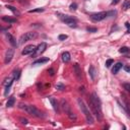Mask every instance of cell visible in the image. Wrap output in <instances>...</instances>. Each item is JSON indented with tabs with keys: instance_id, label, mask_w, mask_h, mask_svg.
<instances>
[{
	"instance_id": "1",
	"label": "cell",
	"mask_w": 130,
	"mask_h": 130,
	"mask_svg": "<svg viewBox=\"0 0 130 130\" xmlns=\"http://www.w3.org/2000/svg\"><path fill=\"white\" fill-rule=\"evenodd\" d=\"M89 106L90 109L92 111V113L94 114V116L98 118V120H101L103 115H102V103L98 96V94L95 92H92L89 99Z\"/></svg>"
},
{
	"instance_id": "2",
	"label": "cell",
	"mask_w": 130,
	"mask_h": 130,
	"mask_svg": "<svg viewBox=\"0 0 130 130\" xmlns=\"http://www.w3.org/2000/svg\"><path fill=\"white\" fill-rule=\"evenodd\" d=\"M18 108L19 109H22L23 111H25L27 114H29L32 117H36V118H44L45 117L44 113L42 111H40L37 107L32 106V105H25V104L19 103Z\"/></svg>"
},
{
	"instance_id": "3",
	"label": "cell",
	"mask_w": 130,
	"mask_h": 130,
	"mask_svg": "<svg viewBox=\"0 0 130 130\" xmlns=\"http://www.w3.org/2000/svg\"><path fill=\"white\" fill-rule=\"evenodd\" d=\"M77 103H78V106H79V108H80L81 112L84 114V117H85V119H86V122H87L88 124H93L94 120H93L92 114L90 113V111L88 110V108L86 107V105L84 104L83 100L79 98V99L77 100Z\"/></svg>"
},
{
	"instance_id": "4",
	"label": "cell",
	"mask_w": 130,
	"mask_h": 130,
	"mask_svg": "<svg viewBox=\"0 0 130 130\" xmlns=\"http://www.w3.org/2000/svg\"><path fill=\"white\" fill-rule=\"evenodd\" d=\"M37 37V32H35V31H27V32H24L23 35H21L20 36V38H19V42H18V45H22V44H24V43H26V42H28V41H31L32 39H35Z\"/></svg>"
},
{
	"instance_id": "5",
	"label": "cell",
	"mask_w": 130,
	"mask_h": 130,
	"mask_svg": "<svg viewBox=\"0 0 130 130\" xmlns=\"http://www.w3.org/2000/svg\"><path fill=\"white\" fill-rule=\"evenodd\" d=\"M60 17H61V19H62L69 27H72V28L77 27V21H76V19L73 18L72 16H69V15H61Z\"/></svg>"
},
{
	"instance_id": "6",
	"label": "cell",
	"mask_w": 130,
	"mask_h": 130,
	"mask_svg": "<svg viewBox=\"0 0 130 130\" xmlns=\"http://www.w3.org/2000/svg\"><path fill=\"white\" fill-rule=\"evenodd\" d=\"M108 16V12H106V11H102V12H96V13H92V14H90V19L92 20V21H102V20H104L106 17Z\"/></svg>"
},
{
	"instance_id": "7",
	"label": "cell",
	"mask_w": 130,
	"mask_h": 130,
	"mask_svg": "<svg viewBox=\"0 0 130 130\" xmlns=\"http://www.w3.org/2000/svg\"><path fill=\"white\" fill-rule=\"evenodd\" d=\"M47 49V44L45 43V42H42L39 46H37V48H36V51L34 52V54H31V56H34V57H37V56H39V55H41L43 52H45V50Z\"/></svg>"
},
{
	"instance_id": "8",
	"label": "cell",
	"mask_w": 130,
	"mask_h": 130,
	"mask_svg": "<svg viewBox=\"0 0 130 130\" xmlns=\"http://www.w3.org/2000/svg\"><path fill=\"white\" fill-rule=\"evenodd\" d=\"M14 55V49L13 48H9L6 53H5V57H4V63L5 64H8L10 63V61L12 60V57Z\"/></svg>"
},
{
	"instance_id": "9",
	"label": "cell",
	"mask_w": 130,
	"mask_h": 130,
	"mask_svg": "<svg viewBox=\"0 0 130 130\" xmlns=\"http://www.w3.org/2000/svg\"><path fill=\"white\" fill-rule=\"evenodd\" d=\"M36 46L35 45H28V46H26L23 50H22V52H21V54L22 55H28V54H34V52L36 51Z\"/></svg>"
},
{
	"instance_id": "10",
	"label": "cell",
	"mask_w": 130,
	"mask_h": 130,
	"mask_svg": "<svg viewBox=\"0 0 130 130\" xmlns=\"http://www.w3.org/2000/svg\"><path fill=\"white\" fill-rule=\"evenodd\" d=\"M49 101H50V103H51V105H52L54 111H55L56 113H58V112H59V104H58L57 100H55L54 98H49Z\"/></svg>"
},
{
	"instance_id": "11",
	"label": "cell",
	"mask_w": 130,
	"mask_h": 130,
	"mask_svg": "<svg viewBox=\"0 0 130 130\" xmlns=\"http://www.w3.org/2000/svg\"><path fill=\"white\" fill-rule=\"evenodd\" d=\"M73 69H74V72H75V75H76L77 79L80 80V79H81V69H80L79 65H78L77 63L74 64V65H73Z\"/></svg>"
},
{
	"instance_id": "12",
	"label": "cell",
	"mask_w": 130,
	"mask_h": 130,
	"mask_svg": "<svg viewBox=\"0 0 130 130\" xmlns=\"http://www.w3.org/2000/svg\"><path fill=\"white\" fill-rule=\"evenodd\" d=\"M61 108L63 109V111L65 112V113H69L70 112V108H69V105H68V103H67V101H65V100H61Z\"/></svg>"
},
{
	"instance_id": "13",
	"label": "cell",
	"mask_w": 130,
	"mask_h": 130,
	"mask_svg": "<svg viewBox=\"0 0 130 130\" xmlns=\"http://www.w3.org/2000/svg\"><path fill=\"white\" fill-rule=\"evenodd\" d=\"M6 37H7V40H8V42L10 43V45L11 46H13V47H16L18 44L16 43V40L14 39V37L12 36V35H10V34H6Z\"/></svg>"
},
{
	"instance_id": "14",
	"label": "cell",
	"mask_w": 130,
	"mask_h": 130,
	"mask_svg": "<svg viewBox=\"0 0 130 130\" xmlns=\"http://www.w3.org/2000/svg\"><path fill=\"white\" fill-rule=\"evenodd\" d=\"M47 62H49V58H40V59H37L35 62H32V65L37 66V65H41V64H44Z\"/></svg>"
},
{
	"instance_id": "15",
	"label": "cell",
	"mask_w": 130,
	"mask_h": 130,
	"mask_svg": "<svg viewBox=\"0 0 130 130\" xmlns=\"http://www.w3.org/2000/svg\"><path fill=\"white\" fill-rule=\"evenodd\" d=\"M122 67H123V64H122L121 62H118V63H116V64L113 66V68H112V72H113L114 74H117L118 71H119Z\"/></svg>"
},
{
	"instance_id": "16",
	"label": "cell",
	"mask_w": 130,
	"mask_h": 130,
	"mask_svg": "<svg viewBox=\"0 0 130 130\" xmlns=\"http://www.w3.org/2000/svg\"><path fill=\"white\" fill-rule=\"evenodd\" d=\"M70 59H71V57H70L69 52H63V53H62V61H63L64 63L69 62Z\"/></svg>"
},
{
	"instance_id": "17",
	"label": "cell",
	"mask_w": 130,
	"mask_h": 130,
	"mask_svg": "<svg viewBox=\"0 0 130 130\" xmlns=\"http://www.w3.org/2000/svg\"><path fill=\"white\" fill-rule=\"evenodd\" d=\"M20 73H21V70H20L19 68H16V69L13 70V72H12V77L14 78V80H17V79L20 77Z\"/></svg>"
},
{
	"instance_id": "18",
	"label": "cell",
	"mask_w": 130,
	"mask_h": 130,
	"mask_svg": "<svg viewBox=\"0 0 130 130\" xmlns=\"http://www.w3.org/2000/svg\"><path fill=\"white\" fill-rule=\"evenodd\" d=\"M13 80H14L13 77H7V78L4 79V81H3V85H4V86H11Z\"/></svg>"
},
{
	"instance_id": "19",
	"label": "cell",
	"mask_w": 130,
	"mask_h": 130,
	"mask_svg": "<svg viewBox=\"0 0 130 130\" xmlns=\"http://www.w3.org/2000/svg\"><path fill=\"white\" fill-rule=\"evenodd\" d=\"M7 8H8L10 11H12V13H13L14 15H16V16H19V15H20V12H19L15 7H13V6H11V5H7Z\"/></svg>"
},
{
	"instance_id": "20",
	"label": "cell",
	"mask_w": 130,
	"mask_h": 130,
	"mask_svg": "<svg viewBox=\"0 0 130 130\" xmlns=\"http://www.w3.org/2000/svg\"><path fill=\"white\" fill-rule=\"evenodd\" d=\"M2 20L5 21V22H9V23H14V22L17 21L16 18H11V17H9V16H3V17H2Z\"/></svg>"
},
{
	"instance_id": "21",
	"label": "cell",
	"mask_w": 130,
	"mask_h": 130,
	"mask_svg": "<svg viewBox=\"0 0 130 130\" xmlns=\"http://www.w3.org/2000/svg\"><path fill=\"white\" fill-rule=\"evenodd\" d=\"M88 73H89V76H90V78L93 80L94 78H95V69H94V67L91 65L90 67H89V70H88Z\"/></svg>"
},
{
	"instance_id": "22",
	"label": "cell",
	"mask_w": 130,
	"mask_h": 130,
	"mask_svg": "<svg viewBox=\"0 0 130 130\" xmlns=\"http://www.w3.org/2000/svg\"><path fill=\"white\" fill-rule=\"evenodd\" d=\"M14 103H15L14 96H10V98L8 99L7 103H6V107H7V108H11L12 106H14Z\"/></svg>"
},
{
	"instance_id": "23",
	"label": "cell",
	"mask_w": 130,
	"mask_h": 130,
	"mask_svg": "<svg viewBox=\"0 0 130 130\" xmlns=\"http://www.w3.org/2000/svg\"><path fill=\"white\" fill-rule=\"evenodd\" d=\"M122 7H123L124 10L129 9V8H130V0H125V1L123 2V4H122Z\"/></svg>"
},
{
	"instance_id": "24",
	"label": "cell",
	"mask_w": 130,
	"mask_h": 130,
	"mask_svg": "<svg viewBox=\"0 0 130 130\" xmlns=\"http://www.w3.org/2000/svg\"><path fill=\"white\" fill-rule=\"evenodd\" d=\"M119 52L122 53V54H127V53L130 52V49L128 47H122V48L119 49Z\"/></svg>"
},
{
	"instance_id": "25",
	"label": "cell",
	"mask_w": 130,
	"mask_h": 130,
	"mask_svg": "<svg viewBox=\"0 0 130 130\" xmlns=\"http://www.w3.org/2000/svg\"><path fill=\"white\" fill-rule=\"evenodd\" d=\"M45 9L43 8V7H39V8H35V9H30V10H28V12L29 13H32V12H43Z\"/></svg>"
},
{
	"instance_id": "26",
	"label": "cell",
	"mask_w": 130,
	"mask_h": 130,
	"mask_svg": "<svg viewBox=\"0 0 130 130\" xmlns=\"http://www.w3.org/2000/svg\"><path fill=\"white\" fill-rule=\"evenodd\" d=\"M114 64V60L113 59H108L107 61H106V67H111V65H113Z\"/></svg>"
},
{
	"instance_id": "27",
	"label": "cell",
	"mask_w": 130,
	"mask_h": 130,
	"mask_svg": "<svg viewBox=\"0 0 130 130\" xmlns=\"http://www.w3.org/2000/svg\"><path fill=\"white\" fill-rule=\"evenodd\" d=\"M86 30H87L88 32H95V31L98 30V28H96V27H91V26H87V27H86Z\"/></svg>"
},
{
	"instance_id": "28",
	"label": "cell",
	"mask_w": 130,
	"mask_h": 130,
	"mask_svg": "<svg viewBox=\"0 0 130 130\" xmlns=\"http://www.w3.org/2000/svg\"><path fill=\"white\" fill-rule=\"evenodd\" d=\"M55 88H56V89H58V90H63V89L65 88V86H64L62 83H58V84L55 86Z\"/></svg>"
},
{
	"instance_id": "29",
	"label": "cell",
	"mask_w": 130,
	"mask_h": 130,
	"mask_svg": "<svg viewBox=\"0 0 130 130\" xmlns=\"http://www.w3.org/2000/svg\"><path fill=\"white\" fill-rule=\"evenodd\" d=\"M67 115H68V117H69L71 120H76V116H75V115H74L72 112H69Z\"/></svg>"
},
{
	"instance_id": "30",
	"label": "cell",
	"mask_w": 130,
	"mask_h": 130,
	"mask_svg": "<svg viewBox=\"0 0 130 130\" xmlns=\"http://www.w3.org/2000/svg\"><path fill=\"white\" fill-rule=\"evenodd\" d=\"M123 87L130 93V83H124V84H123Z\"/></svg>"
},
{
	"instance_id": "31",
	"label": "cell",
	"mask_w": 130,
	"mask_h": 130,
	"mask_svg": "<svg viewBox=\"0 0 130 130\" xmlns=\"http://www.w3.org/2000/svg\"><path fill=\"white\" fill-rule=\"evenodd\" d=\"M70 10H76V8H77V4L76 3H72V4H70Z\"/></svg>"
},
{
	"instance_id": "32",
	"label": "cell",
	"mask_w": 130,
	"mask_h": 130,
	"mask_svg": "<svg viewBox=\"0 0 130 130\" xmlns=\"http://www.w3.org/2000/svg\"><path fill=\"white\" fill-rule=\"evenodd\" d=\"M19 120H20V122H21L23 125H26V124H28V120H27V119H25V118H20Z\"/></svg>"
},
{
	"instance_id": "33",
	"label": "cell",
	"mask_w": 130,
	"mask_h": 130,
	"mask_svg": "<svg viewBox=\"0 0 130 130\" xmlns=\"http://www.w3.org/2000/svg\"><path fill=\"white\" fill-rule=\"evenodd\" d=\"M58 38H59V40H60V41H64V40H66V39H67V36H66V35H60Z\"/></svg>"
},
{
	"instance_id": "34",
	"label": "cell",
	"mask_w": 130,
	"mask_h": 130,
	"mask_svg": "<svg viewBox=\"0 0 130 130\" xmlns=\"http://www.w3.org/2000/svg\"><path fill=\"white\" fill-rule=\"evenodd\" d=\"M10 87H11V86H5V91H4V94H5V95H7L8 92L10 91Z\"/></svg>"
},
{
	"instance_id": "35",
	"label": "cell",
	"mask_w": 130,
	"mask_h": 130,
	"mask_svg": "<svg viewBox=\"0 0 130 130\" xmlns=\"http://www.w3.org/2000/svg\"><path fill=\"white\" fill-rule=\"evenodd\" d=\"M125 26H126V28H127V32L130 34V23H129V22H125Z\"/></svg>"
},
{
	"instance_id": "36",
	"label": "cell",
	"mask_w": 130,
	"mask_h": 130,
	"mask_svg": "<svg viewBox=\"0 0 130 130\" xmlns=\"http://www.w3.org/2000/svg\"><path fill=\"white\" fill-rule=\"evenodd\" d=\"M48 72H49V74H50L51 76H53V75H54V73H55L53 68H49V69H48Z\"/></svg>"
},
{
	"instance_id": "37",
	"label": "cell",
	"mask_w": 130,
	"mask_h": 130,
	"mask_svg": "<svg viewBox=\"0 0 130 130\" xmlns=\"http://www.w3.org/2000/svg\"><path fill=\"white\" fill-rule=\"evenodd\" d=\"M123 68H124V70L126 72H129L130 73V66H123Z\"/></svg>"
},
{
	"instance_id": "38",
	"label": "cell",
	"mask_w": 130,
	"mask_h": 130,
	"mask_svg": "<svg viewBox=\"0 0 130 130\" xmlns=\"http://www.w3.org/2000/svg\"><path fill=\"white\" fill-rule=\"evenodd\" d=\"M119 1H120V0H112L111 4H112V5H116V4H118V3H119Z\"/></svg>"
}]
</instances>
